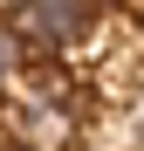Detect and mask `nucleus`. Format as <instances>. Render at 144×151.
I'll list each match as a JSON object with an SVG mask.
<instances>
[{
    "instance_id": "f257e3e1",
    "label": "nucleus",
    "mask_w": 144,
    "mask_h": 151,
    "mask_svg": "<svg viewBox=\"0 0 144 151\" xmlns=\"http://www.w3.org/2000/svg\"><path fill=\"white\" fill-rule=\"evenodd\" d=\"M21 28L41 41H69L82 28V0H21Z\"/></svg>"
},
{
    "instance_id": "f03ea898",
    "label": "nucleus",
    "mask_w": 144,
    "mask_h": 151,
    "mask_svg": "<svg viewBox=\"0 0 144 151\" xmlns=\"http://www.w3.org/2000/svg\"><path fill=\"white\" fill-rule=\"evenodd\" d=\"M21 131H28L41 151H62V144H69V117H62L55 103H41V96H28V103H21Z\"/></svg>"
}]
</instances>
